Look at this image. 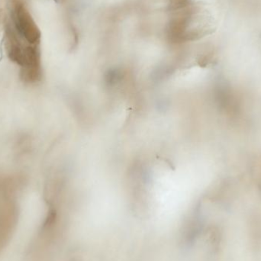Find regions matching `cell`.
<instances>
[{
    "label": "cell",
    "instance_id": "6da1fadb",
    "mask_svg": "<svg viewBox=\"0 0 261 261\" xmlns=\"http://www.w3.org/2000/svg\"><path fill=\"white\" fill-rule=\"evenodd\" d=\"M14 22L20 35H22L28 42L35 44L39 38V32L36 24L30 16L25 8L18 4L14 12Z\"/></svg>",
    "mask_w": 261,
    "mask_h": 261
}]
</instances>
